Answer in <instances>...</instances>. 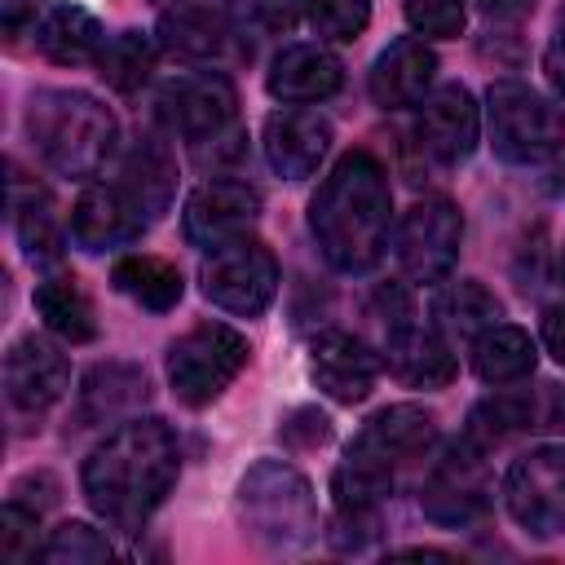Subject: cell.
Listing matches in <instances>:
<instances>
[{
    "mask_svg": "<svg viewBox=\"0 0 565 565\" xmlns=\"http://www.w3.org/2000/svg\"><path fill=\"white\" fill-rule=\"evenodd\" d=\"M177 472H181V450L172 428L163 419H128L115 433H106V441L93 446L79 486L88 508L106 525L137 534L150 521V512L168 499Z\"/></svg>",
    "mask_w": 565,
    "mask_h": 565,
    "instance_id": "cell-1",
    "label": "cell"
},
{
    "mask_svg": "<svg viewBox=\"0 0 565 565\" xmlns=\"http://www.w3.org/2000/svg\"><path fill=\"white\" fill-rule=\"evenodd\" d=\"M388 212L393 190L384 163L371 150H349L309 199V230L340 274H362L388 247Z\"/></svg>",
    "mask_w": 565,
    "mask_h": 565,
    "instance_id": "cell-2",
    "label": "cell"
},
{
    "mask_svg": "<svg viewBox=\"0 0 565 565\" xmlns=\"http://www.w3.org/2000/svg\"><path fill=\"white\" fill-rule=\"evenodd\" d=\"M26 132L40 150V159L75 181H88L106 168L115 141H119V124L115 115L75 88H49L31 97L26 110Z\"/></svg>",
    "mask_w": 565,
    "mask_h": 565,
    "instance_id": "cell-3",
    "label": "cell"
},
{
    "mask_svg": "<svg viewBox=\"0 0 565 565\" xmlns=\"http://www.w3.org/2000/svg\"><path fill=\"white\" fill-rule=\"evenodd\" d=\"M490 146L508 163H547L565 146V115L539 88L521 79H499L486 93Z\"/></svg>",
    "mask_w": 565,
    "mask_h": 565,
    "instance_id": "cell-4",
    "label": "cell"
},
{
    "mask_svg": "<svg viewBox=\"0 0 565 565\" xmlns=\"http://www.w3.org/2000/svg\"><path fill=\"white\" fill-rule=\"evenodd\" d=\"M238 508L256 530V539L274 547H305L318 534L309 481L287 463H274V459L256 463L238 486Z\"/></svg>",
    "mask_w": 565,
    "mask_h": 565,
    "instance_id": "cell-5",
    "label": "cell"
},
{
    "mask_svg": "<svg viewBox=\"0 0 565 565\" xmlns=\"http://www.w3.org/2000/svg\"><path fill=\"white\" fill-rule=\"evenodd\" d=\"M247 340L225 322H199L168 349V384L185 406H207L247 366Z\"/></svg>",
    "mask_w": 565,
    "mask_h": 565,
    "instance_id": "cell-6",
    "label": "cell"
},
{
    "mask_svg": "<svg viewBox=\"0 0 565 565\" xmlns=\"http://www.w3.org/2000/svg\"><path fill=\"white\" fill-rule=\"evenodd\" d=\"M199 282L216 309L238 313V318H256L269 309V300L278 291V260L260 238L238 234L221 247H207Z\"/></svg>",
    "mask_w": 565,
    "mask_h": 565,
    "instance_id": "cell-7",
    "label": "cell"
},
{
    "mask_svg": "<svg viewBox=\"0 0 565 565\" xmlns=\"http://www.w3.org/2000/svg\"><path fill=\"white\" fill-rule=\"evenodd\" d=\"M380 300L388 305V313H384V362H388V371L411 388H446L455 380V353H450L441 327L415 322V305L406 300L402 287H384Z\"/></svg>",
    "mask_w": 565,
    "mask_h": 565,
    "instance_id": "cell-8",
    "label": "cell"
},
{
    "mask_svg": "<svg viewBox=\"0 0 565 565\" xmlns=\"http://www.w3.org/2000/svg\"><path fill=\"white\" fill-rule=\"evenodd\" d=\"M503 503L525 534L534 539L561 534L565 530V446H534L516 455L503 472Z\"/></svg>",
    "mask_w": 565,
    "mask_h": 565,
    "instance_id": "cell-9",
    "label": "cell"
},
{
    "mask_svg": "<svg viewBox=\"0 0 565 565\" xmlns=\"http://www.w3.org/2000/svg\"><path fill=\"white\" fill-rule=\"evenodd\" d=\"M463 243V216L446 199H419L397 221V260L415 282H441Z\"/></svg>",
    "mask_w": 565,
    "mask_h": 565,
    "instance_id": "cell-10",
    "label": "cell"
},
{
    "mask_svg": "<svg viewBox=\"0 0 565 565\" xmlns=\"http://www.w3.org/2000/svg\"><path fill=\"white\" fill-rule=\"evenodd\" d=\"M424 516L437 525H463L472 516L486 512L490 503V472H486V450L472 446L468 437L459 446H450L433 472L424 477Z\"/></svg>",
    "mask_w": 565,
    "mask_h": 565,
    "instance_id": "cell-11",
    "label": "cell"
},
{
    "mask_svg": "<svg viewBox=\"0 0 565 565\" xmlns=\"http://www.w3.org/2000/svg\"><path fill=\"white\" fill-rule=\"evenodd\" d=\"M433 441H437V419L424 406H406L402 402V406L375 411L362 424V433L349 446V459L353 463H366V468H375L384 477H393L397 468L424 459Z\"/></svg>",
    "mask_w": 565,
    "mask_h": 565,
    "instance_id": "cell-12",
    "label": "cell"
},
{
    "mask_svg": "<svg viewBox=\"0 0 565 565\" xmlns=\"http://www.w3.org/2000/svg\"><path fill=\"white\" fill-rule=\"evenodd\" d=\"M260 216V194L247 181L212 177L185 199V238L199 247H221L252 230Z\"/></svg>",
    "mask_w": 565,
    "mask_h": 565,
    "instance_id": "cell-13",
    "label": "cell"
},
{
    "mask_svg": "<svg viewBox=\"0 0 565 565\" xmlns=\"http://www.w3.org/2000/svg\"><path fill=\"white\" fill-rule=\"evenodd\" d=\"M66 384H71V366H66L57 344H49L44 335H22V340L9 344V353H4L9 406L26 411V415H40L66 393Z\"/></svg>",
    "mask_w": 565,
    "mask_h": 565,
    "instance_id": "cell-14",
    "label": "cell"
},
{
    "mask_svg": "<svg viewBox=\"0 0 565 565\" xmlns=\"http://www.w3.org/2000/svg\"><path fill=\"white\" fill-rule=\"evenodd\" d=\"M163 106H168V119L181 137L212 141L230 128V119L238 110V93L221 71H194V75H181L163 93Z\"/></svg>",
    "mask_w": 565,
    "mask_h": 565,
    "instance_id": "cell-15",
    "label": "cell"
},
{
    "mask_svg": "<svg viewBox=\"0 0 565 565\" xmlns=\"http://www.w3.org/2000/svg\"><path fill=\"white\" fill-rule=\"evenodd\" d=\"M309 375L331 402H366L380 380V358L349 331H322L309 349Z\"/></svg>",
    "mask_w": 565,
    "mask_h": 565,
    "instance_id": "cell-16",
    "label": "cell"
},
{
    "mask_svg": "<svg viewBox=\"0 0 565 565\" xmlns=\"http://www.w3.org/2000/svg\"><path fill=\"white\" fill-rule=\"evenodd\" d=\"M331 150V124L313 110H278L265 119V159L278 177L305 181Z\"/></svg>",
    "mask_w": 565,
    "mask_h": 565,
    "instance_id": "cell-17",
    "label": "cell"
},
{
    "mask_svg": "<svg viewBox=\"0 0 565 565\" xmlns=\"http://www.w3.org/2000/svg\"><path fill=\"white\" fill-rule=\"evenodd\" d=\"M433 75H437V57L424 40L415 35H402L393 40L375 66H371V97L375 106L384 110H402V106H419L433 88Z\"/></svg>",
    "mask_w": 565,
    "mask_h": 565,
    "instance_id": "cell-18",
    "label": "cell"
},
{
    "mask_svg": "<svg viewBox=\"0 0 565 565\" xmlns=\"http://www.w3.org/2000/svg\"><path fill=\"white\" fill-rule=\"evenodd\" d=\"M419 137L441 163H463L481 137V115H477L472 93L463 84H446L433 97H424Z\"/></svg>",
    "mask_w": 565,
    "mask_h": 565,
    "instance_id": "cell-19",
    "label": "cell"
},
{
    "mask_svg": "<svg viewBox=\"0 0 565 565\" xmlns=\"http://www.w3.org/2000/svg\"><path fill=\"white\" fill-rule=\"evenodd\" d=\"M141 216L119 185H88L71 207V238L84 252H106L141 234Z\"/></svg>",
    "mask_w": 565,
    "mask_h": 565,
    "instance_id": "cell-20",
    "label": "cell"
},
{
    "mask_svg": "<svg viewBox=\"0 0 565 565\" xmlns=\"http://www.w3.org/2000/svg\"><path fill=\"white\" fill-rule=\"evenodd\" d=\"M265 84L278 102H322L344 84V66L322 44H291L269 62Z\"/></svg>",
    "mask_w": 565,
    "mask_h": 565,
    "instance_id": "cell-21",
    "label": "cell"
},
{
    "mask_svg": "<svg viewBox=\"0 0 565 565\" xmlns=\"http://www.w3.org/2000/svg\"><path fill=\"white\" fill-rule=\"evenodd\" d=\"M119 190L128 194V203L137 207L141 221H154L168 212L172 203V190H177V163L168 154V146L159 137H146L128 163H124V177H119Z\"/></svg>",
    "mask_w": 565,
    "mask_h": 565,
    "instance_id": "cell-22",
    "label": "cell"
},
{
    "mask_svg": "<svg viewBox=\"0 0 565 565\" xmlns=\"http://www.w3.org/2000/svg\"><path fill=\"white\" fill-rule=\"evenodd\" d=\"M35 44H40V53H44L49 62H57V66H84V62H97L106 35H102V22H97L88 9H79V4H57V9L40 22Z\"/></svg>",
    "mask_w": 565,
    "mask_h": 565,
    "instance_id": "cell-23",
    "label": "cell"
},
{
    "mask_svg": "<svg viewBox=\"0 0 565 565\" xmlns=\"http://www.w3.org/2000/svg\"><path fill=\"white\" fill-rule=\"evenodd\" d=\"M35 309L44 318V327L71 344H88L97 335V313H93V300L88 291L79 287L75 274H53L35 287Z\"/></svg>",
    "mask_w": 565,
    "mask_h": 565,
    "instance_id": "cell-24",
    "label": "cell"
},
{
    "mask_svg": "<svg viewBox=\"0 0 565 565\" xmlns=\"http://www.w3.org/2000/svg\"><path fill=\"white\" fill-rule=\"evenodd\" d=\"M159 35L172 53L207 57L225 40V4L221 0H172V9L159 18Z\"/></svg>",
    "mask_w": 565,
    "mask_h": 565,
    "instance_id": "cell-25",
    "label": "cell"
},
{
    "mask_svg": "<svg viewBox=\"0 0 565 565\" xmlns=\"http://www.w3.org/2000/svg\"><path fill=\"white\" fill-rule=\"evenodd\" d=\"M534 362H539V353H534L530 331H521L512 322H494L472 340V366L486 384H516L534 371Z\"/></svg>",
    "mask_w": 565,
    "mask_h": 565,
    "instance_id": "cell-26",
    "label": "cell"
},
{
    "mask_svg": "<svg viewBox=\"0 0 565 565\" xmlns=\"http://www.w3.org/2000/svg\"><path fill=\"white\" fill-rule=\"evenodd\" d=\"M433 313H437V327H441L446 335L477 340L486 327H494V322H499L503 305H499V300H494V291H486L477 278H459V282H446V287H441V296H437Z\"/></svg>",
    "mask_w": 565,
    "mask_h": 565,
    "instance_id": "cell-27",
    "label": "cell"
},
{
    "mask_svg": "<svg viewBox=\"0 0 565 565\" xmlns=\"http://www.w3.org/2000/svg\"><path fill=\"white\" fill-rule=\"evenodd\" d=\"M110 278H115V287L124 296H132L141 309H154V313H168L181 300V274H177V265H168L159 256H146V252L115 260Z\"/></svg>",
    "mask_w": 565,
    "mask_h": 565,
    "instance_id": "cell-28",
    "label": "cell"
},
{
    "mask_svg": "<svg viewBox=\"0 0 565 565\" xmlns=\"http://www.w3.org/2000/svg\"><path fill=\"white\" fill-rule=\"evenodd\" d=\"M530 419H534L530 393H494V397H486L481 406H472L463 437H468L472 446H481V450H494V446H503L508 437L525 433Z\"/></svg>",
    "mask_w": 565,
    "mask_h": 565,
    "instance_id": "cell-29",
    "label": "cell"
},
{
    "mask_svg": "<svg viewBox=\"0 0 565 565\" xmlns=\"http://www.w3.org/2000/svg\"><path fill=\"white\" fill-rule=\"evenodd\" d=\"M150 66H154V49L146 35L137 31H124L115 40L102 44L97 53V75L115 88V93H137L146 79H150Z\"/></svg>",
    "mask_w": 565,
    "mask_h": 565,
    "instance_id": "cell-30",
    "label": "cell"
},
{
    "mask_svg": "<svg viewBox=\"0 0 565 565\" xmlns=\"http://www.w3.org/2000/svg\"><path fill=\"white\" fill-rule=\"evenodd\" d=\"M13 221H18V234H22V247L26 256L35 260H57L62 252V234H57V221H53V203L44 190H22V181H13Z\"/></svg>",
    "mask_w": 565,
    "mask_h": 565,
    "instance_id": "cell-31",
    "label": "cell"
},
{
    "mask_svg": "<svg viewBox=\"0 0 565 565\" xmlns=\"http://www.w3.org/2000/svg\"><path fill=\"white\" fill-rule=\"evenodd\" d=\"M137 397H146V375L132 366L110 362V366L88 371V380H84V415L88 419H106V415L132 406Z\"/></svg>",
    "mask_w": 565,
    "mask_h": 565,
    "instance_id": "cell-32",
    "label": "cell"
},
{
    "mask_svg": "<svg viewBox=\"0 0 565 565\" xmlns=\"http://www.w3.org/2000/svg\"><path fill=\"white\" fill-rule=\"evenodd\" d=\"M40 556L53 561V565H97V561H110V543L93 525L66 521V525H57L49 534V543L40 547Z\"/></svg>",
    "mask_w": 565,
    "mask_h": 565,
    "instance_id": "cell-33",
    "label": "cell"
},
{
    "mask_svg": "<svg viewBox=\"0 0 565 565\" xmlns=\"http://www.w3.org/2000/svg\"><path fill=\"white\" fill-rule=\"evenodd\" d=\"M309 22L327 40H358L371 22V0H309Z\"/></svg>",
    "mask_w": 565,
    "mask_h": 565,
    "instance_id": "cell-34",
    "label": "cell"
},
{
    "mask_svg": "<svg viewBox=\"0 0 565 565\" xmlns=\"http://www.w3.org/2000/svg\"><path fill=\"white\" fill-rule=\"evenodd\" d=\"M35 530H40V508H26L18 499L4 503L0 512V556L4 561H31L35 556Z\"/></svg>",
    "mask_w": 565,
    "mask_h": 565,
    "instance_id": "cell-35",
    "label": "cell"
},
{
    "mask_svg": "<svg viewBox=\"0 0 565 565\" xmlns=\"http://www.w3.org/2000/svg\"><path fill=\"white\" fill-rule=\"evenodd\" d=\"M402 13L419 35L433 40H455L463 31V0H402Z\"/></svg>",
    "mask_w": 565,
    "mask_h": 565,
    "instance_id": "cell-36",
    "label": "cell"
},
{
    "mask_svg": "<svg viewBox=\"0 0 565 565\" xmlns=\"http://www.w3.org/2000/svg\"><path fill=\"white\" fill-rule=\"evenodd\" d=\"M300 13H309V0H256V18L269 31H291Z\"/></svg>",
    "mask_w": 565,
    "mask_h": 565,
    "instance_id": "cell-37",
    "label": "cell"
},
{
    "mask_svg": "<svg viewBox=\"0 0 565 565\" xmlns=\"http://www.w3.org/2000/svg\"><path fill=\"white\" fill-rule=\"evenodd\" d=\"M543 71H547V84L565 97V9L556 18V31L547 40V53H543Z\"/></svg>",
    "mask_w": 565,
    "mask_h": 565,
    "instance_id": "cell-38",
    "label": "cell"
},
{
    "mask_svg": "<svg viewBox=\"0 0 565 565\" xmlns=\"http://www.w3.org/2000/svg\"><path fill=\"white\" fill-rule=\"evenodd\" d=\"M543 344H547V353L565 366V305H552V309L543 313Z\"/></svg>",
    "mask_w": 565,
    "mask_h": 565,
    "instance_id": "cell-39",
    "label": "cell"
},
{
    "mask_svg": "<svg viewBox=\"0 0 565 565\" xmlns=\"http://www.w3.org/2000/svg\"><path fill=\"white\" fill-rule=\"evenodd\" d=\"M35 9H40V0H0V22H4V31H22V26L35 18Z\"/></svg>",
    "mask_w": 565,
    "mask_h": 565,
    "instance_id": "cell-40",
    "label": "cell"
},
{
    "mask_svg": "<svg viewBox=\"0 0 565 565\" xmlns=\"http://www.w3.org/2000/svg\"><path fill=\"white\" fill-rule=\"evenodd\" d=\"M556 424H561V428H565V397H561V402H556Z\"/></svg>",
    "mask_w": 565,
    "mask_h": 565,
    "instance_id": "cell-41",
    "label": "cell"
},
{
    "mask_svg": "<svg viewBox=\"0 0 565 565\" xmlns=\"http://www.w3.org/2000/svg\"><path fill=\"white\" fill-rule=\"evenodd\" d=\"M561 274H565V252H561Z\"/></svg>",
    "mask_w": 565,
    "mask_h": 565,
    "instance_id": "cell-42",
    "label": "cell"
}]
</instances>
